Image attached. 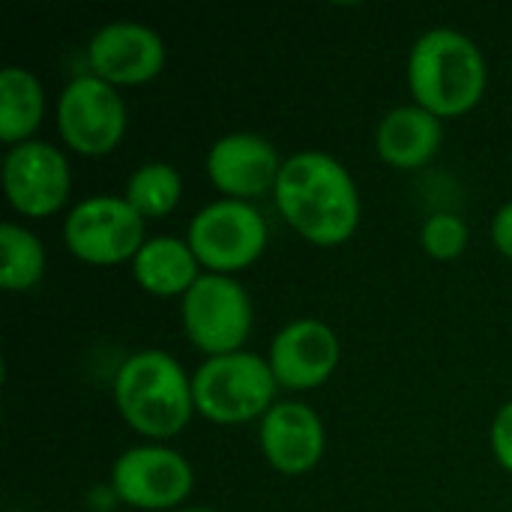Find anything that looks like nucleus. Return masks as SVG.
<instances>
[{
    "label": "nucleus",
    "mask_w": 512,
    "mask_h": 512,
    "mask_svg": "<svg viewBox=\"0 0 512 512\" xmlns=\"http://www.w3.org/2000/svg\"><path fill=\"white\" fill-rule=\"evenodd\" d=\"M273 195L282 219L315 246H339L360 225L357 183L330 153H294L282 162Z\"/></svg>",
    "instance_id": "nucleus-1"
},
{
    "label": "nucleus",
    "mask_w": 512,
    "mask_h": 512,
    "mask_svg": "<svg viewBox=\"0 0 512 512\" xmlns=\"http://www.w3.org/2000/svg\"><path fill=\"white\" fill-rule=\"evenodd\" d=\"M486 57L480 45L450 27L423 33L408 57V87L420 108L435 117H459L486 93Z\"/></svg>",
    "instance_id": "nucleus-2"
},
{
    "label": "nucleus",
    "mask_w": 512,
    "mask_h": 512,
    "mask_svg": "<svg viewBox=\"0 0 512 512\" xmlns=\"http://www.w3.org/2000/svg\"><path fill=\"white\" fill-rule=\"evenodd\" d=\"M114 405L138 435L174 438L195 411L192 381L168 351H138L117 369Z\"/></svg>",
    "instance_id": "nucleus-3"
},
{
    "label": "nucleus",
    "mask_w": 512,
    "mask_h": 512,
    "mask_svg": "<svg viewBox=\"0 0 512 512\" xmlns=\"http://www.w3.org/2000/svg\"><path fill=\"white\" fill-rule=\"evenodd\" d=\"M276 387L279 384L270 360L252 351L210 357L192 375L195 411L222 426L249 423L255 417L264 420V414L273 408Z\"/></svg>",
    "instance_id": "nucleus-4"
},
{
    "label": "nucleus",
    "mask_w": 512,
    "mask_h": 512,
    "mask_svg": "<svg viewBox=\"0 0 512 512\" xmlns=\"http://www.w3.org/2000/svg\"><path fill=\"white\" fill-rule=\"evenodd\" d=\"M198 264L228 276L255 264L267 249V222L249 201L222 198L198 210L189 222V237Z\"/></svg>",
    "instance_id": "nucleus-5"
},
{
    "label": "nucleus",
    "mask_w": 512,
    "mask_h": 512,
    "mask_svg": "<svg viewBox=\"0 0 512 512\" xmlns=\"http://www.w3.org/2000/svg\"><path fill=\"white\" fill-rule=\"evenodd\" d=\"M144 222L147 219L138 216L126 198L96 195L72 207L63 222V240L75 258L108 267L132 261L141 252V246L147 243Z\"/></svg>",
    "instance_id": "nucleus-6"
},
{
    "label": "nucleus",
    "mask_w": 512,
    "mask_h": 512,
    "mask_svg": "<svg viewBox=\"0 0 512 512\" xmlns=\"http://www.w3.org/2000/svg\"><path fill=\"white\" fill-rule=\"evenodd\" d=\"M183 327L204 354H237L252 330V300L231 276L204 273L183 297Z\"/></svg>",
    "instance_id": "nucleus-7"
},
{
    "label": "nucleus",
    "mask_w": 512,
    "mask_h": 512,
    "mask_svg": "<svg viewBox=\"0 0 512 512\" xmlns=\"http://www.w3.org/2000/svg\"><path fill=\"white\" fill-rule=\"evenodd\" d=\"M60 138L81 156H105L126 135V105L114 84L93 72L72 78L57 99Z\"/></svg>",
    "instance_id": "nucleus-8"
},
{
    "label": "nucleus",
    "mask_w": 512,
    "mask_h": 512,
    "mask_svg": "<svg viewBox=\"0 0 512 512\" xmlns=\"http://www.w3.org/2000/svg\"><path fill=\"white\" fill-rule=\"evenodd\" d=\"M117 498L135 510H171L192 495V465L168 447H132L111 468Z\"/></svg>",
    "instance_id": "nucleus-9"
},
{
    "label": "nucleus",
    "mask_w": 512,
    "mask_h": 512,
    "mask_svg": "<svg viewBox=\"0 0 512 512\" xmlns=\"http://www.w3.org/2000/svg\"><path fill=\"white\" fill-rule=\"evenodd\" d=\"M3 189L18 213L42 219L66 204L72 189V168L54 144L24 141L9 147L3 159Z\"/></svg>",
    "instance_id": "nucleus-10"
},
{
    "label": "nucleus",
    "mask_w": 512,
    "mask_h": 512,
    "mask_svg": "<svg viewBox=\"0 0 512 512\" xmlns=\"http://www.w3.org/2000/svg\"><path fill=\"white\" fill-rule=\"evenodd\" d=\"M90 72L108 84H144L165 66L162 36L141 21H111L99 27L87 45Z\"/></svg>",
    "instance_id": "nucleus-11"
},
{
    "label": "nucleus",
    "mask_w": 512,
    "mask_h": 512,
    "mask_svg": "<svg viewBox=\"0 0 512 512\" xmlns=\"http://www.w3.org/2000/svg\"><path fill=\"white\" fill-rule=\"evenodd\" d=\"M339 336L315 318H300L282 327L270 345V369L279 387L315 390L339 366Z\"/></svg>",
    "instance_id": "nucleus-12"
},
{
    "label": "nucleus",
    "mask_w": 512,
    "mask_h": 512,
    "mask_svg": "<svg viewBox=\"0 0 512 512\" xmlns=\"http://www.w3.org/2000/svg\"><path fill=\"white\" fill-rule=\"evenodd\" d=\"M282 162L276 147L255 132L222 135L207 153V177L225 198L249 201L276 189Z\"/></svg>",
    "instance_id": "nucleus-13"
},
{
    "label": "nucleus",
    "mask_w": 512,
    "mask_h": 512,
    "mask_svg": "<svg viewBox=\"0 0 512 512\" xmlns=\"http://www.w3.org/2000/svg\"><path fill=\"white\" fill-rule=\"evenodd\" d=\"M264 459L288 477L312 471L327 447L321 417L303 402H276L261 420Z\"/></svg>",
    "instance_id": "nucleus-14"
},
{
    "label": "nucleus",
    "mask_w": 512,
    "mask_h": 512,
    "mask_svg": "<svg viewBox=\"0 0 512 512\" xmlns=\"http://www.w3.org/2000/svg\"><path fill=\"white\" fill-rule=\"evenodd\" d=\"M444 129L441 117L420 105H399L378 123L375 147L378 156L402 171H414L432 162V156L441 150Z\"/></svg>",
    "instance_id": "nucleus-15"
},
{
    "label": "nucleus",
    "mask_w": 512,
    "mask_h": 512,
    "mask_svg": "<svg viewBox=\"0 0 512 512\" xmlns=\"http://www.w3.org/2000/svg\"><path fill=\"white\" fill-rule=\"evenodd\" d=\"M198 258L186 240L177 237H153L132 258L135 282L156 297H186L189 288L201 279Z\"/></svg>",
    "instance_id": "nucleus-16"
},
{
    "label": "nucleus",
    "mask_w": 512,
    "mask_h": 512,
    "mask_svg": "<svg viewBox=\"0 0 512 512\" xmlns=\"http://www.w3.org/2000/svg\"><path fill=\"white\" fill-rule=\"evenodd\" d=\"M45 114V90L39 78L24 66H6L0 72V141L24 144L39 129Z\"/></svg>",
    "instance_id": "nucleus-17"
},
{
    "label": "nucleus",
    "mask_w": 512,
    "mask_h": 512,
    "mask_svg": "<svg viewBox=\"0 0 512 512\" xmlns=\"http://www.w3.org/2000/svg\"><path fill=\"white\" fill-rule=\"evenodd\" d=\"M45 276V246L24 225H0V285L6 291H30Z\"/></svg>",
    "instance_id": "nucleus-18"
},
{
    "label": "nucleus",
    "mask_w": 512,
    "mask_h": 512,
    "mask_svg": "<svg viewBox=\"0 0 512 512\" xmlns=\"http://www.w3.org/2000/svg\"><path fill=\"white\" fill-rule=\"evenodd\" d=\"M180 195H183L180 171L168 162H147L135 168L126 183V201L144 219L168 216L180 204Z\"/></svg>",
    "instance_id": "nucleus-19"
},
{
    "label": "nucleus",
    "mask_w": 512,
    "mask_h": 512,
    "mask_svg": "<svg viewBox=\"0 0 512 512\" xmlns=\"http://www.w3.org/2000/svg\"><path fill=\"white\" fill-rule=\"evenodd\" d=\"M420 243H423L426 255H432L438 261H453L468 246V225L456 213H435L423 222Z\"/></svg>",
    "instance_id": "nucleus-20"
},
{
    "label": "nucleus",
    "mask_w": 512,
    "mask_h": 512,
    "mask_svg": "<svg viewBox=\"0 0 512 512\" xmlns=\"http://www.w3.org/2000/svg\"><path fill=\"white\" fill-rule=\"evenodd\" d=\"M492 453H495L498 465L507 468L512 474V399L495 414V423H492Z\"/></svg>",
    "instance_id": "nucleus-21"
},
{
    "label": "nucleus",
    "mask_w": 512,
    "mask_h": 512,
    "mask_svg": "<svg viewBox=\"0 0 512 512\" xmlns=\"http://www.w3.org/2000/svg\"><path fill=\"white\" fill-rule=\"evenodd\" d=\"M492 243L504 258L512 261V201L504 204L492 219Z\"/></svg>",
    "instance_id": "nucleus-22"
},
{
    "label": "nucleus",
    "mask_w": 512,
    "mask_h": 512,
    "mask_svg": "<svg viewBox=\"0 0 512 512\" xmlns=\"http://www.w3.org/2000/svg\"><path fill=\"white\" fill-rule=\"evenodd\" d=\"M177 512H216V510H204V507H189V510H177Z\"/></svg>",
    "instance_id": "nucleus-23"
}]
</instances>
